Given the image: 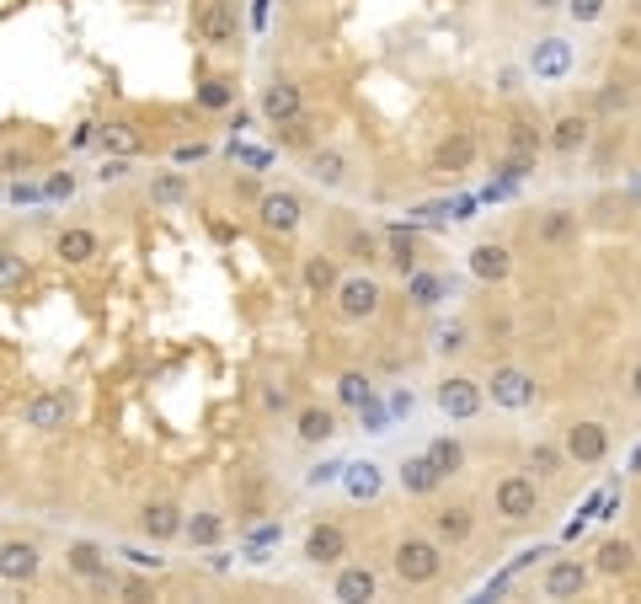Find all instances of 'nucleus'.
Here are the masks:
<instances>
[{
	"label": "nucleus",
	"mask_w": 641,
	"mask_h": 604,
	"mask_svg": "<svg viewBox=\"0 0 641 604\" xmlns=\"http://www.w3.org/2000/svg\"><path fill=\"white\" fill-rule=\"evenodd\" d=\"M390 567H396V578L406 588H428V583H439V572H444V546L428 535H406V540H396V551H390Z\"/></svg>",
	"instance_id": "f257e3e1"
},
{
	"label": "nucleus",
	"mask_w": 641,
	"mask_h": 604,
	"mask_svg": "<svg viewBox=\"0 0 641 604\" xmlns=\"http://www.w3.org/2000/svg\"><path fill=\"white\" fill-rule=\"evenodd\" d=\"M332 300H337L342 321H369V316H380L385 289H380V278H369V273H348V278H337Z\"/></svg>",
	"instance_id": "f03ea898"
},
{
	"label": "nucleus",
	"mask_w": 641,
	"mask_h": 604,
	"mask_svg": "<svg viewBox=\"0 0 641 604\" xmlns=\"http://www.w3.org/2000/svg\"><path fill=\"white\" fill-rule=\"evenodd\" d=\"M487 396H492V407H503V412H529V407H535V396H540V385H535L529 369L503 364V369H492Z\"/></svg>",
	"instance_id": "7ed1b4c3"
},
{
	"label": "nucleus",
	"mask_w": 641,
	"mask_h": 604,
	"mask_svg": "<svg viewBox=\"0 0 641 604\" xmlns=\"http://www.w3.org/2000/svg\"><path fill=\"white\" fill-rule=\"evenodd\" d=\"M433 396H439V412L455 417V423H471V417H481V407H487V385H476L465 375H444Z\"/></svg>",
	"instance_id": "20e7f679"
},
{
	"label": "nucleus",
	"mask_w": 641,
	"mask_h": 604,
	"mask_svg": "<svg viewBox=\"0 0 641 604\" xmlns=\"http://www.w3.org/2000/svg\"><path fill=\"white\" fill-rule=\"evenodd\" d=\"M492 503H497V514L513 519V524H519V519H535V514H540V482H535V476H519V471H513V476H503V482H497Z\"/></svg>",
	"instance_id": "39448f33"
},
{
	"label": "nucleus",
	"mask_w": 641,
	"mask_h": 604,
	"mask_svg": "<svg viewBox=\"0 0 641 604\" xmlns=\"http://www.w3.org/2000/svg\"><path fill=\"white\" fill-rule=\"evenodd\" d=\"M257 220H262V230H273V236H294V230H300V220H305V204H300L289 188L262 193V198H257Z\"/></svg>",
	"instance_id": "423d86ee"
},
{
	"label": "nucleus",
	"mask_w": 641,
	"mask_h": 604,
	"mask_svg": "<svg viewBox=\"0 0 641 604\" xmlns=\"http://www.w3.org/2000/svg\"><path fill=\"white\" fill-rule=\"evenodd\" d=\"M43 572V551L33 540H0V583H33Z\"/></svg>",
	"instance_id": "0eeeda50"
},
{
	"label": "nucleus",
	"mask_w": 641,
	"mask_h": 604,
	"mask_svg": "<svg viewBox=\"0 0 641 604\" xmlns=\"http://www.w3.org/2000/svg\"><path fill=\"white\" fill-rule=\"evenodd\" d=\"M588 578H593V567H588V562H577V556H561V562L545 567L540 594H545V599H577V594L588 588Z\"/></svg>",
	"instance_id": "6e6552de"
},
{
	"label": "nucleus",
	"mask_w": 641,
	"mask_h": 604,
	"mask_svg": "<svg viewBox=\"0 0 641 604\" xmlns=\"http://www.w3.org/2000/svg\"><path fill=\"white\" fill-rule=\"evenodd\" d=\"M198 38L209 43V49H236V6H230V0H203Z\"/></svg>",
	"instance_id": "1a4fd4ad"
},
{
	"label": "nucleus",
	"mask_w": 641,
	"mask_h": 604,
	"mask_svg": "<svg viewBox=\"0 0 641 604\" xmlns=\"http://www.w3.org/2000/svg\"><path fill=\"white\" fill-rule=\"evenodd\" d=\"M22 423L33 428V433H59L70 423V401L59 396V391H33L22 401Z\"/></svg>",
	"instance_id": "9d476101"
},
{
	"label": "nucleus",
	"mask_w": 641,
	"mask_h": 604,
	"mask_svg": "<svg viewBox=\"0 0 641 604\" xmlns=\"http://www.w3.org/2000/svg\"><path fill=\"white\" fill-rule=\"evenodd\" d=\"M262 118L268 123H278V129H284V123H300L305 118V91L294 86V81H273V86H262Z\"/></svg>",
	"instance_id": "9b49d317"
},
{
	"label": "nucleus",
	"mask_w": 641,
	"mask_h": 604,
	"mask_svg": "<svg viewBox=\"0 0 641 604\" xmlns=\"http://www.w3.org/2000/svg\"><path fill=\"white\" fill-rule=\"evenodd\" d=\"M572 43L567 38H540L535 43V54H529V75L535 81H567L572 75Z\"/></svg>",
	"instance_id": "f8f14e48"
},
{
	"label": "nucleus",
	"mask_w": 641,
	"mask_h": 604,
	"mask_svg": "<svg viewBox=\"0 0 641 604\" xmlns=\"http://www.w3.org/2000/svg\"><path fill=\"white\" fill-rule=\"evenodd\" d=\"M561 449H567V460H577V466H599L609 455V428L604 423H572Z\"/></svg>",
	"instance_id": "ddd939ff"
},
{
	"label": "nucleus",
	"mask_w": 641,
	"mask_h": 604,
	"mask_svg": "<svg viewBox=\"0 0 641 604\" xmlns=\"http://www.w3.org/2000/svg\"><path fill=\"white\" fill-rule=\"evenodd\" d=\"M182 524H187V514L171 498H155V503L139 508V530H145L155 546H161V540H182Z\"/></svg>",
	"instance_id": "4468645a"
},
{
	"label": "nucleus",
	"mask_w": 641,
	"mask_h": 604,
	"mask_svg": "<svg viewBox=\"0 0 641 604\" xmlns=\"http://www.w3.org/2000/svg\"><path fill=\"white\" fill-rule=\"evenodd\" d=\"M342 556H348V535H342V524H310V535H305V562H310V567H337Z\"/></svg>",
	"instance_id": "2eb2a0df"
},
{
	"label": "nucleus",
	"mask_w": 641,
	"mask_h": 604,
	"mask_svg": "<svg viewBox=\"0 0 641 604\" xmlns=\"http://www.w3.org/2000/svg\"><path fill=\"white\" fill-rule=\"evenodd\" d=\"M471 161H476V134H465V129H455L449 139H439V150H433V172H439V177H455V172H465Z\"/></svg>",
	"instance_id": "dca6fc26"
},
{
	"label": "nucleus",
	"mask_w": 641,
	"mask_h": 604,
	"mask_svg": "<svg viewBox=\"0 0 641 604\" xmlns=\"http://www.w3.org/2000/svg\"><path fill=\"white\" fill-rule=\"evenodd\" d=\"M471 273L481 278V284H503V278L513 273V252L503 241H481V246H471Z\"/></svg>",
	"instance_id": "f3484780"
},
{
	"label": "nucleus",
	"mask_w": 641,
	"mask_h": 604,
	"mask_svg": "<svg viewBox=\"0 0 641 604\" xmlns=\"http://www.w3.org/2000/svg\"><path fill=\"white\" fill-rule=\"evenodd\" d=\"M65 567L75 572V578H86V583H102L107 578V551L97 546V540H70V546H65Z\"/></svg>",
	"instance_id": "a211bd4d"
},
{
	"label": "nucleus",
	"mask_w": 641,
	"mask_h": 604,
	"mask_svg": "<svg viewBox=\"0 0 641 604\" xmlns=\"http://www.w3.org/2000/svg\"><path fill=\"white\" fill-rule=\"evenodd\" d=\"M332 594L342 599V604H364V599H374L380 594V578H374V567H337V583H332Z\"/></svg>",
	"instance_id": "6ab92c4d"
},
{
	"label": "nucleus",
	"mask_w": 641,
	"mask_h": 604,
	"mask_svg": "<svg viewBox=\"0 0 641 604\" xmlns=\"http://www.w3.org/2000/svg\"><path fill=\"white\" fill-rule=\"evenodd\" d=\"M588 134H593V123H588V118H577V113H567V118H556V123H551L545 145H551L556 156H577V150H588Z\"/></svg>",
	"instance_id": "aec40b11"
},
{
	"label": "nucleus",
	"mask_w": 641,
	"mask_h": 604,
	"mask_svg": "<svg viewBox=\"0 0 641 604\" xmlns=\"http://www.w3.org/2000/svg\"><path fill=\"white\" fill-rule=\"evenodd\" d=\"M476 535V514L471 508H439V514H433V540H439V546H460V540H471Z\"/></svg>",
	"instance_id": "412c9836"
},
{
	"label": "nucleus",
	"mask_w": 641,
	"mask_h": 604,
	"mask_svg": "<svg viewBox=\"0 0 641 604\" xmlns=\"http://www.w3.org/2000/svg\"><path fill=\"white\" fill-rule=\"evenodd\" d=\"M54 252L65 257V262H75V268H86V262L102 252V241H97V230H86V225H70V230H59Z\"/></svg>",
	"instance_id": "4be33fe9"
},
{
	"label": "nucleus",
	"mask_w": 641,
	"mask_h": 604,
	"mask_svg": "<svg viewBox=\"0 0 641 604\" xmlns=\"http://www.w3.org/2000/svg\"><path fill=\"white\" fill-rule=\"evenodd\" d=\"M401 487L406 492H412V498H433V492H439L444 487V476L439 471H433V460L428 455H412V460H401Z\"/></svg>",
	"instance_id": "5701e85b"
},
{
	"label": "nucleus",
	"mask_w": 641,
	"mask_h": 604,
	"mask_svg": "<svg viewBox=\"0 0 641 604\" xmlns=\"http://www.w3.org/2000/svg\"><path fill=\"white\" fill-rule=\"evenodd\" d=\"M444 294H449V284H444L439 273H428V268H412V273H406V300H412L417 311H433Z\"/></svg>",
	"instance_id": "b1692460"
},
{
	"label": "nucleus",
	"mask_w": 641,
	"mask_h": 604,
	"mask_svg": "<svg viewBox=\"0 0 641 604\" xmlns=\"http://www.w3.org/2000/svg\"><path fill=\"white\" fill-rule=\"evenodd\" d=\"M380 466L374 460H358V466H342V492L348 498H358V503H369V498H380Z\"/></svg>",
	"instance_id": "393cba45"
},
{
	"label": "nucleus",
	"mask_w": 641,
	"mask_h": 604,
	"mask_svg": "<svg viewBox=\"0 0 641 604\" xmlns=\"http://www.w3.org/2000/svg\"><path fill=\"white\" fill-rule=\"evenodd\" d=\"M631 567H636V540H604L599 556H593V572H604V578H625Z\"/></svg>",
	"instance_id": "a878e982"
},
{
	"label": "nucleus",
	"mask_w": 641,
	"mask_h": 604,
	"mask_svg": "<svg viewBox=\"0 0 641 604\" xmlns=\"http://www.w3.org/2000/svg\"><path fill=\"white\" fill-rule=\"evenodd\" d=\"M97 145L107 150V156H139V145H145V139H139V129L134 123H107V129H97Z\"/></svg>",
	"instance_id": "bb28decb"
},
{
	"label": "nucleus",
	"mask_w": 641,
	"mask_h": 604,
	"mask_svg": "<svg viewBox=\"0 0 641 604\" xmlns=\"http://www.w3.org/2000/svg\"><path fill=\"white\" fill-rule=\"evenodd\" d=\"M294 433H300V444H326L337 433V417L326 407H305L300 417H294Z\"/></svg>",
	"instance_id": "cd10ccee"
},
{
	"label": "nucleus",
	"mask_w": 641,
	"mask_h": 604,
	"mask_svg": "<svg viewBox=\"0 0 641 604\" xmlns=\"http://www.w3.org/2000/svg\"><path fill=\"white\" fill-rule=\"evenodd\" d=\"M310 177H316L321 188H342V182H348V156H342V150H316V156H310Z\"/></svg>",
	"instance_id": "c85d7f7f"
},
{
	"label": "nucleus",
	"mask_w": 641,
	"mask_h": 604,
	"mask_svg": "<svg viewBox=\"0 0 641 604\" xmlns=\"http://www.w3.org/2000/svg\"><path fill=\"white\" fill-rule=\"evenodd\" d=\"M422 455L433 460V471H439L444 482H449V476H460V466H465V444H460V439H433Z\"/></svg>",
	"instance_id": "c756f323"
},
{
	"label": "nucleus",
	"mask_w": 641,
	"mask_h": 604,
	"mask_svg": "<svg viewBox=\"0 0 641 604\" xmlns=\"http://www.w3.org/2000/svg\"><path fill=\"white\" fill-rule=\"evenodd\" d=\"M572 236H577V214H572V209H551V214L540 220V241H545V246H567Z\"/></svg>",
	"instance_id": "7c9ffc66"
},
{
	"label": "nucleus",
	"mask_w": 641,
	"mask_h": 604,
	"mask_svg": "<svg viewBox=\"0 0 641 604\" xmlns=\"http://www.w3.org/2000/svg\"><path fill=\"white\" fill-rule=\"evenodd\" d=\"M337 278H342V273H337V262H332V257H321V252H316V257H305V289H310V294H332V289H337Z\"/></svg>",
	"instance_id": "2f4dec72"
},
{
	"label": "nucleus",
	"mask_w": 641,
	"mask_h": 604,
	"mask_svg": "<svg viewBox=\"0 0 641 604\" xmlns=\"http://www.w3.org/2000/svg\"><path fill=\"white\" fill-rule=\"evenodd\" d=\"M545 145V134L535 129L529 118H513V129H508V156H524V161H535V150Z\"/></svg>",
	"instance_id": "473e14b6"
},
{
	"label": "nucleus",
	"mask_w": 641,
	"mask_h": 604,
	"mask_svg": "<svg viewBox=\"0 0 641 604\" xmlns=\"http://www.w3.org/2000/svg\"><path fill=\"white\" fill-rule=\"evenodd\" d=\"M529 471H535V482L561 476V471H567V449H561V444H535V449H529Z\"/></svg>",
	"instance_id": "72a5a7b5"
},
{
	"label": "nucleus",
	"mask_w": 641,
	"mask_h": 604,
	"mask_svg": "<svg viewBox=\"0 0 641 604\" xmlns=\"http://www.w3.org/2000/svg\"><path fill=\"white\" fill-rule=\"evenodd\" d=\"M182 535L193 540V546H220V535H225V519L220 514H193L182 524Z\"/></svg>",
	"instance_id": "f704fd0d"
},
{
	"label": "nucleus",
	"mask_w": 641,
	"mask_h": 604,
	"mask_svg": "<svg viewBox=\"0 0 641 604\" xmlns=\"http://www.w3.org/2000/svg\"><path fill=\"white\" fill-rule=\"evenodd\" d=\"M374 396V385H369V375H358V369H348V375H337V401L342 407H364V401Z\"/></svg>",
	"instance_id": "c9c22d12"
},
{
	"label": "nucleus",
	"mask_w": 641,
	"mask_h": 604,
	"mask_svg": "<svg viewBox=\"0 0 641 604\" xmlns=\"http://www.w3.org/2000/svg\"><path fill=\"white\" fill-rule=\"evenodd\" d=\"M198 102L209 107V113H220V107L236 102V86H230V81H203V86H198Z\"/></svg>",
	"instance_id": "e433bc0d"
},
{
	"label": "nucleus",
	"mask_w": 641,
	"mask_h": 604,
	"mask_svg": "<svg viewBox=\"0 0 641 604\" xmlns=\"http://www.w3.org/2000/svg\"><path fill=\"white\" fill-rule=\"evenodd\" d=\"M182 193H187V177L182 172H166V177L150 182V198H161V204H177Z\"/></svg>",
	"instance_id": "4c0bfd02"
},
{
	"label": "nucleus",
	"mask_w": 641,
	"mask_h": 604,
	"mask_svg": "<svg viewBox=\"0 0 641 604\" xmlns=\"http://www.w3.org/2000/svg\"><path fill=\"white\" fill-rule=\"evenodd\" d=\"M609 11V0H567V17L577 22V27H593Z\"/></svg>",
	"instance_id": "58836bf2"
},
{
	"label": "nucleus",
	"mask_w": 641,
	"mask_h": 604,
	"mask_svg": "<svg viewBox=\"0 0 641 604\" xmlns=\"http://www.w3.org/2000/svg\"><path fill=\"white\" fill-rule=\"evenodd\" d=\"M433 348H439V353H465V327H460V321L439 327V332H433Z\"/></svg>",
	"instance_id": "ea45409f"
},
{
	"label": "nucleus",
	"mask_w": 641,
	"mask_h": 604,
	"mask_svg": "<svg viewBox=\"0 0 641 604\" xmlns=\"http://www.w3.org/2000/svg\"><path fill=\"white\" fill-rule=\"evenodd\" d=\"M390 262H396V268H401V278L417 268V252H412V241H406V236H396V230H390Z\"/></svg>",
	"instance_id": "a19ab883"
},
{
	"label": "nucleus",
	"mask_w": 641,
	"mask_h": 604,
	"mask_svg": "<svg viewBox=\"0 0 641 604\" xmlns=\"http://www.w3.org/2000/svg\"><path fill=\"white\" fill-rule=\"evenodd\" d=\"M22 278H27V262L0 252V289H22Z\"/></svg>",
	"instance_id": "79ce46f5"
},
{
	"label": "nucleus",
	"mask_w": 641,
	"mask_h": 604,
	"mask_svg": "<svg viewBox=\"0 0 641 604\" xmlns=\"http://www.w3.org/2000/svg\"><path fill=\"white\" fill-rule=\"evenodd\" d=\"M230 161H241V166H252V172H262V166H273V156H268V150H252V145H236V139H230Z\"/></svg>",
	"instance_id": "37998d69"
},
{
	"label": "nucleus",
	"mask_w": 641,
	"mask_h": 604,
	"mask_svg": "<svg viewBox=\"0 0 641 604\" xmlns=\"http://www.w3.org/2000/svg\"><path fill=\"white\" fill-rule=\"evenodd\" d=\"M353 257H364V262H374V257H380V236H369V230H353Z\"/></svg>",
	"instance_id": "c03bdc74"
},
{
	"label": "nucleus",
	"mask_w": 641,
	"mask_h": 604,
	"mask_svg": "<svg viewBox=\"0 0 641 604\" xmlns=\"http://www.w3.org/2000/svg\"><path fill=\"white\" fill-rule=\"evenodd\" d=\"M118 556H123V562H129V567H150V572H161V567H166V562H161V556H150L145 546H123Z\"/></svg>",
	"instance_id": "a18cd8bd"
},
{
	"label": "nucleus",
	"mask_w": 641,
	"mask_h": 604,
	"mask_svg": "<svg viewBox=\"0 0 641 604\" xmlns=\"http://www.w3.org/2000/svg\"><path fill=\"white\" fill-rule=\"evenodd\" d=\"M305 482H310V487H321V482H342V460H321V466L310 471Z\"/></svg>",
	"instance_id": "49530a36"
},
{
	"label": "nucleus",
	"mask_w": 641,
	"mask_h": 604,
	"mask_svg": "<svg viewBox=\"0 0 641 604\" xmlns=\"http://www.w3.org/2000/svg\"><path fill=\"white\" fill-rule=\"evenodd\" d=\"M358 417H364V423H369V433H385V407H380V401H364V407H358Z\"/></svg>",
	"instance_id": "de8ad7c7"
},
{
	"label": "nucleus",
	"mask_w": 641,
	"mask_h": 604,
	"mask_svg": "<svg viewBox=\"0 0 641 604\" xmlns=\"http://www.w3.org/2000/svg\"><path fill=\"white\" fill-rule=\"evenodd\" d=\"M97 177H102V182H123V177H129V161H123V156H107Z\"/></svg>",
	"instance_id": "09e8293b"
},
{
	"label": "nucleus",
	"mask_w": 641,
	"mask_h": 604,
	"mask_svg": "<svg viewBox=\"0 0 641 604\" xmlns=\"http://www.w3.org/2000/svg\"><path fill=\"white\" fill-rule=\"evenodd\" d=\"M43 193H49V198H70L75 193V177L65 172V177H49V188H43Z\"/></svg>",
	"instance_id": "8fccbe9b"
},
{
	"label": "nucleus",
	"mask_w": 641,
	"mask_h": 604,
	"mask_svg": "<svg viewBox=\"0 0 641 604\" xmlns=\"http://www.w3.org/2000/svg\"><path fill=\"white\" fill-rule=\"evenodd\" d=\"M278 535H284V530H278V524H262V530H252V551H262V546H273Z\"/></svg>",
	"instance_id": "3c124183"
},
{
	"label": "nucleus",
	"mask_w": 641,
	"mask_h": 604,
	"mask_svg": "<svg viewBox=\"0 0 641 604\" xmlns=\"http://www.w3.org/2000/svg\"><path fill=\"white\" fill-rule=\"evenodd\" d=\"M599 107H604V113H615V107H625V86H609L604 97H599Z\"/></svg>",
	"instance_id": "603ef678"
},
{
	"label": "nucleus",
	"mask_w": 641,
	"mask_h": 604,
	"mask_svg": "<svg viewBox=\"0 0 641 604\" xmlns=\"http://www.w3.org/2000/svg\"><path fill=\"white\" fill-rule=\"evenodd\" d=\"M209 156V145H177V166H187V161H203Z\"/></svg>",
	"instance_id": "864d4df0"
},
{
	"label": "nucleus",
	"mask_w": 641,
	"mask_h": 604,
	"mask_svg": "<svg viewBox=\"0 0 641 604\" xmlns=\"http://www.w3.org/2000/svg\"><path fill=\"white\" fill-rule=\"evenodd\" d=\"M252 27H257V33L268 27V0H252Z\"/></svg>",
	"instance_id": "5fc2aeb1"
},
{
	"label": "nucleus",
	"mask_w": 641,
	"mask_h": 604,
	"mask_svg": "<svg viewBox=\"0 0 641 604\" xmlns=\"http://www.w3.org/2000/svg\"><path fill=\"white\" fill-rule=\"evenodd\" d=\"M631 396L641 401V359H636V369H631Z\"/></svg>",
	"instance_id": "6e6d98bb"
},
{
	"label": "nucleus",
	"mask_w": 641,
	"mask_h": 604,
	"mask_svg": "<svg viewBox=\"0 0 641 604\" xmlns=\"http://www.w3.org/2000/svg\"><path fill=\"white\" fill-rule=\"evenodd\" d=\"M556 6H567V0H535V11H556Z\"/></svg>",
	"instance_id": "4d7b16f0"
},
{
	"label": "nucleus",
	"mask_w": 641,
	"mask_h": 604,
	"mask_svg": "<svg viewBox=\"0 0 641 604\" xmlns=\"http://www.w3.org/2000/svg\"><path fill=\"white\" fill-rule=\"evenodd\" d=\"M636 551H641V535H636Z\"/></svg>",
	"instance_id": "13d9d810"
},
{
	"label": "nucleus",
	"mask_w": 641,
	"mask_h": 604,
	"mask_svg": "<svg viewBox=\"0 0 641 604\" xmlns=\"http://www.w3.org/2000/svg\"><path fill=\"white\" fill-rule=\"evenodd\" d=\"M636 11H641V0H636Z\"/></svg>",
	"instance_id": "bf43d9fd"
}]
</instances>
